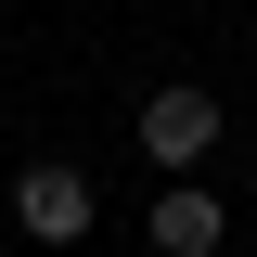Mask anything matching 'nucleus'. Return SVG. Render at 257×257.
Returning <instances> with one entry per match:
<instances>
[{
    "instance_id": "nucleus-1",
    "label": "nucleus",
    "mask_w": 257,
    "mask_h": 257,
    "mask_svg": "<svg viewBox=\"0 0 257 257\" xmlns=\"http://www.w3.org/2000/svg\"><path fill=\"white\" fill-rule=\"evenodd\" d=\"M206 142H219V90H155L142 103V155L155 167H193Z\"/></svg>"
},
{
    "instance_id": "nucleus-2",
    "label": "nucleus",
    "mask_w": 257,
    "mask_h": 257,
    "mask_svg": "<svg viewBox=\"0 0 257 257\" xmlns=\"http://www.w3.org/2000/svg\"><path fill=\"white\" fill-rule=\"evenodd\" d=\"M13 219H26L39 244H77V231H90V180H77V167H26V180H13Z\"/></svg>"
},
{
    "instance_id": "nucleus-3",
    "label": "nucleus",
    "mask_w": 257,
    "mask_h": 257,
    "mask_svg": "<svg viewBox=\"0 0 257 257\" xmlns=\"http://www.w3.org/2000/svg\"><path fill=\"white\" fill-rule=\"evenodd\" d=\"M219 244V193H155V257H206Z\"/></svg>"
}]
</instances>
